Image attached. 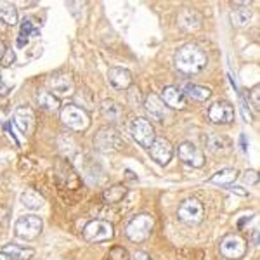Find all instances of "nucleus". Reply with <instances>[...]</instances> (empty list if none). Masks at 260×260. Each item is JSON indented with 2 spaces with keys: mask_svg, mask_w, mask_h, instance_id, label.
I'll return each instance as SVG.
<instances>
[{
  "mask_svg": "<svg viewBox=\"0 0 260 260\" xmlns=\"http://www.w3.org/2000/svg\"><path fill=\"white\" fill-rule=\"evenodd\" d=\"M149 153H151V158H153L156 163L167 165V163L172 160V156H174V148H172V144L167 139L156 137L153 144H151Z\"/></svg>",
  "mask_w": 260,
  "mask_h": 260,
  "instance_id": "nucleus-13",
  "label": "nucleus"
},
{
  "mask_svg": "<svg viewBox=\"0 0 260 260\" xmlns=\"http://www.w3.org/2000/svg\"><path fill=\"white\" fill-rule=\"evenodd\" d=\"M243 182H246V184H250V186H253V184H257L258 182V172H255V170H245L243 172Z\"/></svg>",
  "mask_w": 260,
  "mask_h": 260,
  "instance_id": "nucleus-31",
  "label": "nucleus"
},
{
  "mask_svg": "<svg viewBox=\"0 0 260 260\" xmlns=\"http://www.w3.org/2000/svg\"><path fill=\"white\" fill-rule=\"evenodd\" d=\"M163 104L174 110H182L186 108V95L182 94V90H179L177 87H165L161 90V98Z\"/></svg>",
  "mask_w": 260,
  "mask_h": 260,
  "instance_id": "nucleus-15",
  "label": "nucleus"
},
{
  "mask_svg": "<svg viewBox=\"0 0 260 260\" xmlns=\"http://www.w3.org/2000/svg\"><path fill=\"white\" fill-rule=\"evenodd\" d=\"M153 228H154L153 217H151L149 213H139V215H136L127 224V228H125V234H127V238L130 241L142 243L151 236Z\"/></svg>",
  "mask_w": 260,
  "mask_h": 260,
  "instance_id": "nucleus-2",
  "label": "nucleus"
},
{
  "mask_svg": "<svg viewBox=\"0 0 260 260\" xmlns=\"http://www.w3.org/2000/svg\"><path fill=\"white\" fill-rule=\"evenodd\" d=\"M175 66L186 75H196L207 66V54L196 44H186L175 54Z\"/></svg>",
  "mask_w": 260,
  "mask_h": 260,
  "instance_id": "nucleus-1",
  "label": "nucleus"
},
{
  "mask_svg": "<svg viewBox=\"0 0 260 260\" xmlns=\"http://www.w3.org/2000/svg\"><path fill=\"white\" fill-rule=\"evenodd\" d=\"M108 78H110L111 85L118 90H125L132 85V75L125 68H111L108 71Z\"/></svg>",
  "mask_w": 260,
  "mask_h": 260,
  "instance_id": "nucleus-16",
  "label": "nucleus"
},
{
  "mask_svg": "<svg viewBox=\"0 0 260 260\" xmlns=\"http://www.w3.org/2000/svg\"><path fill=\"white\" fill-rule=\"evenodd\" d=\"M208 118L212 123L222 125V123H231L234 120V108L231 106L228 101H217L208 110Z\"/></svg>",
  "mask_w": 260,
  "mask_h": 260,
  "instance_id": "nucleus-11",
  "label": "nucleus"
},
{
  "mask_svg": "<svg viewBox=\"0 0 260 260\" xmlns=\"http://www.w3.org/2000/svg\"><path fill=\"white\" fill-rule=\"evenodd\" d=\"M47 87L50 90V94H56V98H68L75 92L73 80H71L70 75L64 73H57L54 77H50L47 80Z\"/></svg>",
  "mask_w": 260,
  "mask_h": 260,
  "instance_id": "nucleus-9",
  "label": "nucleus"
},
{
  "mask_svg": "<svg viewBox=\"0 0 260 260\" xmlns=\"http://www.w3.org/2000/svg\"><path fill=\"white\" fill-rule=\"evenodd\" d=\"M132 136L134 139H136L139 144L142 146V148H151V144L154 142V139H156V136H154V128L153 125L149 123L146 118H136L132 121Z\"/></svg>",
  "mask_w": 260,
  "mask_h": 260,
  "instance_id": "nucleus-8",
  "label": "nucleus"
},
{
  "mask_svg": "<svg viewBox=\"0 0 260 260\" xmlns=\"http://www.w3.org/2000/svg\"><path fill=\"white\" fill-rule=\"evenodd\" d=\"M4 54H6V45H4L2 42H0V59L4 57Z\"/></svg>",
  "mask_w": 260,
  "mask_h": 260,
  "instance_id": "nucleus-36",
  "label": "nucleus"
},
{
  "mask_svg": "<svg viewBox=\"0 0 260 260\" xmlns=\"http://www.w3.org/2000/svg\"><path fill=\"white\" fill-rule=\"evenodd\" d=\"M229 191L233 192V194H240V196H248V192H246L243 187H236V186H233V187H229Z\"/></svg>",
  "mask_w": 260,
  "mask_h": 260,
  "instance_id": "nucleus-34",
  "label": "nucleus"
},
{
  "mask_svg": "<svg viewBox=\"0 0 260 260\" xmlns=\"http://www.w3.org/2000/svg\"><path fill=\"white\" fill-rule=\"evenodd\" d=\"M21 203H23V207H26L28 210H40V208L44 207V198H42L37 191L28 189L21 194Z\"/></svg>",
  "mask_w": 260,
  "mask_h": 260,
  "instance_id": "nucleus-22",
  "label": "nucleus"
},
{
  "mask_svg": "<svg viewBox=\"0 0 260 260\" xmlns=\"http://www.w3.org/2000/svg\"><path fill=\"white\" fill-rule=\"evenodd\" d=\"M30 37H39V28H37V24L33 19L24 18L23 23H21V33H19V40H18L19 47H23Z\"/></svg>",
  "mask_w": 260,
  "mask_h": 260,
  "instance_id": "nucleus-21",
  "label": "nucleus"
},
{
  "mask_svg": "<svg viewBox=\"0 0 260 260\" xmlns=\"http://www.w3.org/2000/svg\"><path fill=\"white\" fill-rule=\"evenodd\" d=\"M12 121H14V125L24 136H28V134L33 132V127H35V115H33L30 108L21 106L14 111V120Z\"/></svg>",
  "mask_w": 260,
  "mask_h": 260,
  "instance_id": "nucleus-14",
  "label": "nucleus"
},
{
  "mask_svg": "<svg viewBox=\"0 0 260 260\" xmlns=\"http://www.w3.org/2000/svg\"><path fill=\"white\" fill-rule=\"evenodd\" d=\"M251 101H253V108L255 110H260V101H258V98H260V85H255L253 89H251Z\"/></svg>",
  "mask_w": 260,
  "mask_h": 260,
  "instance_id": "nucleus-32",
  "label": "nucleus"
},
{
  "mask_svg": "<svg viewBox=\"0 0 260 260\" xmlns=\"http://www.w3.org/2000/svg\"><path fill=\"white\" fill-rule=\"evenodd\" d=\"M42 228H44V224H42L40 217L23 215V217H19L18 222H16L14 231H16V236H19L21 240L31 241L42 233Z\"/></svg>",
  "mask_w": 260,
  "mask_h": 260,
  "instance_id": "nucleus-5",
  "label": "nucleus"
},
{
  "mask_svg": "<svg viewBox=\"0 0 260 260\" xmlns=\"http://www.w3.org/2000/svg\"><path fill=\"white\" fill-rule=\"evenodd\" d=\"M179 24L180 28L187 31H194L201 26V16L192 9H184L179 14Z\"/></svg>",
  "mask_w": 260,
  "mask_h": 260,
  "instance_id": "nucleus-18",
  "label": "nucleus"
},
{
  "mask_svg": "<svg viewBox=\"0 0 260 260\" xmlns=\"http://www.w3.org/2000/svg\"><path fill=\"white\" fill-rule=\"evenodd\" d=\"M125 196H127V187L120 186V184L108 187V189L103 192V200L106 201V203H118Z\"/></svg>",
  "mask_w": 260,
  "mask_h": 260,
  "instance_id": "nucleus-26",
  "label": "nucleus"
},
{
  "mask_svg": "<svg viewBox=\"0 0 260 260\" xmlns=\"http://www.w3.org/2000/svg\"><path fill=\"white\" fill-rule=\"evenodd\" d=\"M220 253L229 260H238L246 253V241L240 234H228L220 241Z\"/></svg>",
  "mask_w": 260,
  "mask_h": 260,
  "instance_id": "nucleus-7",
  "label": "nucleus"
},
{
  "mask_svg": "<svg viewBox=\"0 0 260 260\" xmlns=\"http://www.w3.org/2000/svg\"><path fill=\"white\" fill-rule=\"evenodd\" d=\"M177 154L180 161L189 167H194V169H200V167L205 165V154L192 142H182L177 148Z\"/></svg>",
  "mask_w": 260,
  "mask_h": 260,
  "instance_id": "nucleus-10",
  "label": "nucleus"
},
{
  "mask_svg": "<svg viewBox=\"0 0 260 260\" xmlns=\"http://www.w3.org/2000/svg\"><path fill=\"white\" fill-rule=\"evenodd\" d=\"M182 94L189 95V98L194 99V101H207L212 95V90L207 89V87L196 85V83H186V85H184Z\"/></svg>",
  "mask_w": 260,
  "mask_h": 260,
  "instance_id": "nucleus-23",
  "label": "nucleus"
},
{
  "mask_svg": "<svg viewBox=\"0 0 260 260\" xmlns=\"http://www.w3.org/2000/svg\"><path fill=\"white\" fill-rule=\"evenodd\" d=\"M238 177V170L236 169H222L220 172L213 174L210 177L212 184H217V186H229L233 180H236Z\"/></svg>",
  "mask_w": 260,
  "mask_h": 260,
  "instance_id": "nucleus-25",
  "label": "nucleus"
},
{
  "mask_svg": "<svg viewBox=\"0 0 260 260\" xmlns=\"http://www.w3.org/2000/svg\"><path fill=\"white\" fill-rule=\"evenodd\" d=\"M115 236V229L106 220H90L83 228V240L89 243H103Z\"/></svg>",
  "mask_w": 260,
  "mask_h": 260,
  "instance_id": "nucleus-4",
  "label": "nucleus"
},
{
  "mask_svg": "<svg viewBox=\"0 0 260 260\" xmlns=\"http://www.w3.org/2000/svg\"><path fill=\"white\" fill-rule=\"evenodd\" d=\"M14 59H16L14 52H12L11 49H6V54H4V57H2L0 61H2V64H4V66H9Z\"/></svg>",
  "mask_w": 260,
  "mask_h": 260,
  "instance_id": "nucleus-33",
  "label": "nucleus"
},
{
  "mask_svg": "<svg viewBox=\"0 0 260 260\" xmlns=\"http://www.w3.org/2000/svg\"><path fill=\"white\" fill-rule=\"evenodd\" d=\"M37 103L40 104V108H44V110L47 111H56L59 110V99L56 98V95H52L50 92H39V95H37Z\"/></svg>",
  "mask_w": 260,
  "mask_h": 260,
  "instance_id": "nucleus-28",
  "label": "nucleus"
},
{
  "mask_svg": "<svg viewBox=\"0 0 260 260\" xmlns=\"http://www.w3.org/2000/svg\"><path fill=\"white\" fill-rule=\"evenodd\" d=\"M136 260H151V257L148 253H144V251H137L136 253Z\"/></svg>",
  "mask_w": 260,
  "mask_h": 260,
  "instance_id": "nucleus-35",
  "label": "nucleus"
},
{
  "mask_svg": "<svg viewBox=\"0 0 260 260\" xmlns=\"http://www.w3.org/2000/svg\"><path fill=\"white\" fill-rule=\"evenodd\" d=\"M144 108L148 111V115L153 120L161 121L167 116V106L163 104V101L154 94H149L144 101Z\"/></svg>",
  "mask_w": 260,
  "mask_h": 260,
  "instance_id": "nucleus-17",
  "label": "nucleus"
},
{
  "mask_svg": "<svg viewBox=\"0 0 260 260\" xmlns=\"http://www.w3.org/2000/svg\"><path fill=\"white\" fill-rule=\"evenodd\" d=\"M207 146H208V149H210L212 153L220 154L222 151L229 149L231 142H229L228 137H224V136H219V134H210V136L207 137Z\"/></svg>",
  "mask_w": 260,
  "mask_h": 260,
  "instance_id": "nucleus-24",
  "label": "nucleus"
},
{
  "mask_svg": "<svg viewBox=\"0 0 260 260\" xmlns=\"http://www.w3.org/2000/svg\"><path fill=\"white\" fill-rule=\"evenodd\" d=\"M110 258L111 260H128V251L121 246H115L111 251H110Z\"/></svg>",
  "mask_w": 260,
  "mask_h": 260,
  "instance_id": "nucleus-30",
  "label": "nucleus"
},
{
  "mask_svg": "<svg viewBox=\"0 0 260 260\" xmlns=\"http://www.w3.org/2000/svg\"><path fill=\"white\" fill-rule=\"evenodd\" d=\"M0 19L9 26H14L18 23V12L11 2H0Z\"/></svg>",
  "mask_w": 260,
  "mask_h": 260,
  "instance_id": "nucleus-27",
  "label": "nucleus"
},
{
  "mask_svg": "<svg viewBox=\"0 0 260 260\" xmlns=\"http://www.w3.org/2000/svg\"><path fill=\"white\" fill-rule=\"evenodd\" d=\"M179 219L187 225H196L203 220L205 210H203V205L200 203L196 198H187L180 203L179 210H177Z\"/></svg>",
  "mask_w": 260,
  "mask_h": 260,
  "instance_id": "nucleus-6",
  "label": "nucleus"
},
{
  "mask_svg": "<svg viewBox=\"0 0 260 260\" xmlns=\"http://www.w3.org/2000/svg\"><path fill=\"white\" fill-rule=\"evenodd\" d=\"M4 253L9 255L11 258H16V260H30L35 251L28 246H19V245H6L4 246Z\"/></svg>",
  "mask_w": 260,
  "mask_h": 260,
  "instance_id": "nucleus-20",
  "label": "nucleus"
},
{
  "mask_svg": "<svg viewBox=\"0 0 260 260\" xmlns=\"http://www.w3.org/2000/svg\"><path fill=\"white\" fill-rule=\"evenodd\" d=\"M0 260H12V258L9 257V255L4 253V251H0Z\"/></svg>",
  "mask_w": 260,
  "mask_h": 260,
  "instance_id": "nucleus-37",
  "label": "nucleus"
},
{
  "mask_svg": "<svg viewBox=\"0 0 260 260\" xmlns=\"http://www.w3.org/2000/svg\"><path fill=\"white\" fill-rule=\"evenodd\" d=\"M250 19H251V11L246 2H238L236 9L231 11V21H233L234 26H240V28L246 26L250 23Z\"/></svg>",
  "mask_w": 260,
  "mask_h": 260,
  "instance_id": "nucleus-19",
  "label": "nucleus"
},
{
  "mask_svg": "<svg viewBox=\"0 0 260 260\" xmlns=\"http://www.w3.org/2000/svg\"><path fill=\"white\" fill-rule=\"evenodd\" d=\"M61 121L68 128L75 130V132H83L89 128L90 118L87 115V111H83L77 104H66L61 110Z\"/></svg>",
  "mask_w": 260,
  "mask_h": 260,
  "instance_id": "nucleus-3",
  "label": "nucleus"
},
{
  "mask_svg": "<svg viewBox=\"0 0 260 260\" xmlns=\"http://www.w3.org/2000/svg\"><path fill=\"white\" fill-rule=\"evenodd\" d=\"M94 144L95 148L99 151H103V153H108V151H113L118 148L120 144V137H118V132H116L115 128L111 127H104L99 130V134L95 136L94 139Z\"/></svg>",
  "mask_w": 260,
  "mask_h": 260,
  "instance_id": "nucleus-12",
  "label": "nucleus"
},
{
  "mask_svg": "<svg viewBox=\"0 0 260 260\" xmlns=\"http://www.w3.org/2000/svg\"><path fill=\"white\" fill-rule=\"evenodd\" d=\"M101 111H103L104 118L110 120V121H118L120 116H121L120 106L116 103H113V101H103V104H101Z\"/></svg>",
  "mask_w": 260,
  "mask_h": 260,
  "instance_id": "nucleus-29",
  "label": "nucleus"
}]
</instances>
